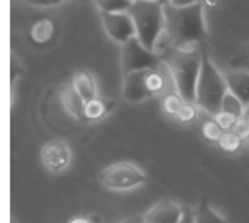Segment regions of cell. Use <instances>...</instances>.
<instances>
[{
  "instance_id": "1",
  "label": "cell",
  "mask_w": 249,
  "mask_h": 223,
  "mask_svg": "<svg viewBox=\"0 0 249 223\" xmlns=\"http://www.w3.org/2000/svg\"><path fill=\"white\" fill-rule=\"evenodd\" d=\"M206 19L202 2L189 7L166 5V34L171 49L189 51L206 36Z\"/></svg>"
},
{
  "instance_id": "2",
  "label": "cell",
  "mask_w": 249,
  "mask_h": 223,
  "mask_svg": "<svg viewBox=\"0 0 249 223\" xmlns=\"http://www.w3.org/2000/svg\"><path fill=\"white\" fill-rule=\"evenodd\" d=\"M202 64V52L196 49L178 51L171 49L164 59V66L169 72L174 89L187 102H196V91Z\"/></svg>"
},
{
  "instance_id": "3",
  "label": "cell",
  "mask_w": 249,
  "mask_h": 223,
  "mask_svg": "<svg viewBox=\"0 0 249 223\" xmlns=\"http://www.w3.org/2000/svg\"><path fill=\"white\" fill-rule=\"evenodd\" d=\"M137 39L145 49L158 54L159 42L166 34V5L154 0H136L131 10Z\"/></svg>"
},
{
  "instance_id": "4",
  "label": "cell",
  "mask_w": 249,
  "mask_h": 223,
  "mask_svg": "<svg viewBox=\"0 0 249 223\" xmlns=\"http://www.w3.org/2000/svg\"><path fill=\"white\" fill-rule=\"evenodd\" d=\"M228 94V84L224 74L216 67V64L209 59L206 52H202L201 74H199L197 91H196V104L201 111L214 118L221 113V106Z\"/></svg>"
},
{
  "instance_id": "5",
  "label": "cell",
  "mask_w": 249,
  "mask_h": 223,
  "mask_svg": "<svg viewBox=\"0 0 249 223\" xmlns=\"http://www.w3.org/2000/svg\"><path fill=\"white\" fill-rule=\"evenodd\" d=\"M99 182L110 191H131L147 183V175L131 161H117L101 171Z\"/></svg>"
},
{
  "instance_id": "6",
  "label": "cell",
  "mask_w": 249,
  "mask_h": 223,
  "mask_svg": "<svg viewBox=\"0 0 249 223\" xmlns=\"http://www.w3.org/2000/svg\"><path fill=\"white\" fill-rule=\"evenodd\" d=\"M159 54L145 49L139 39H132L127 44L121 45V69L124 74L139 71H152L159 69Z\"/></svg>"
},
{
  "instance_id": "7",
  "label": "cell",
  "mask_w": 249,
  "mask_h": 223,
  "mask_svg": "<svg viewBox=\"0 0 249 223\" xmlns=\"http://www.w3.org/2000/svg\"><path fill=\"white\" fill-rule=\"evenodd\" d=\"M40 161H42V166L51 173V175H60L72 163L71 146L62 140L49 141L40 149Z\"/></svg>"
},
{
  "instance_id": "8",
  "label": "cell",
  "mask_w": 249,
  "mask_h": 223,
  "mask_svg": "<svg viewBox=\"0 0 249 223\" xmlns=\"http://www.w3.org/2000/svg\"><path fill=\"white\" fill-rule=\"evenodd\" d=\"M102 17V25H104L106 34L110 37L116 44L124 45L129 41L136 39V25L129 12H121V14H101Z\"/></svg>"
},
{
  "instance_id": "9",
  "label": "cell",
  "mask_w": 249,
  "mask_h": 223,
  "mask_svg": "<svg viewBox=\"0 0 249 223\" xmlns=\"http://www.w3.org/2000/svg\"><path fill=\"white\" fill-rule=\"evenodd\" d=\"M147 74H149V71L124 74V81H122V98H124L125 101L142 102L145 99L152 98L147 87Z\"/></svg>"
},
{
  "instance_id": "10",
  "label": "cell",
  "mask_w": 249,
  "mask_h": 223,
  "mask_svg": "<svg viewBox=\"0 0 249 223\" xmlns=\"http://www.w3.org/2000/svg\"><path fill=\"white\" fill-rule=\"evenodd\" d=\"M184 217V210L179 203L162 200L142 215V223H179Z\"/></svg>"
},
{
  "instance_id": "11",
  "label": "cell",
  "mask_w": 249,
  "mask_h": 223,
  "mask_svg": "<svg viewBox=\"0 0 249 223\" xmlns=\"http://www.w3.org/2000/svg\"><path fill=\"white\" fill-rule=\"evenodd\" d=\"M228 91L236 96L244 107L249 106V71L244 69H231L224 74Z\"/></svg>"
},
{
  "instance_id": "12",
  "label": "cell",
  "mask_w": 249,
  "mask_h": 223,
  "mask_svg": "<svg viewBox=\"0 0 249 223\" xmlns=\"http://www.w3.org/2000/svg\"><path fill=\"white\" fill-rule=\"evenodd\" d=\"M71 84L75 89V92H77V94L86 102L101 98V96H99L97 81H95L94 74L89 71H86V69H77V71L72 74V82Z\"/></svg>"
},
{
  "instance_id": "13",
  "label": "cell",
  "mask_w": 249,
  "mask_h": 223,
  "mask_svg": "<svg viewBox=\"0 0 249 223\" xmlns=\"http://www.w3.org/2000/svg\"><path fill=\"white\" fill-rule=\"evenodd\" d=\"M60 104H62L64 111L72 119H84V111H86V101L75 92L72 84L64 86L60 89Z\"/></svg>"
},
{
  "instance_id": "14",
  "label": "cell",
  "mask_w": 249,
  "mask_h": 223,
  "mask_svg": "<svg viewBox=\"0 0 249 223\" xmlns=\"http://www.w3.org/2000/svg\"><path fill=\"white\" fill-rule=\"evenodd\" d=\"M53 36H55V24L51 19H39L30 25L29 37L36 45H45L49 44Z\"/></svg>"
},
{
  "instance_id": "15",
  "label": "cell",
  "mask_w": 249,
  "mask_h": 223,
  "mask_svg": "<svg viewBox=\"0 0 249 223\" xmlns=\"http://www.w3.org/2000/svg\"><path fill=\"white\" fill-rule=\"evenodd\" d=\"M114 101L110 99H102L97 98L94 101L86 102V111H84V119L87 121H99L104 119L107 114H110V111L114 109Z\"/></svg>"
},
{
  "instance_id": "16",
  "label": "cell",
  "mask_w": 249,
  "mask_h": 223,
  "mask_svg": "<svg viewBox=\"0 0 249 223\" xmlns=\"http://www.w3.org/2000/svg\"><path fill=\"white\" fill-rule=\"evenodd\" d=\"M194 213V223H228L216 210L208 203V200H201L196 206Z\"/></svg>"
},
{
  "instance_id": "17",
  "label": "cell",
  "mask_w": 249,
  "mask_h": 223,
  "mask_svg": "<svg viewBox=\"0 0 249 223\" xmlns=\"http://www.w3.org/2000/svg\"><path fill=\"white\" fill-rule=\"evenodd\" d=\"M101 14H121L129 12L134 0H95Z\"/></svg>"
},
{
  "instance_id": "18",
  "label": "cell",
  "mask_w": 249,
  "mask_h": 223,
  "mask_svg": "<svg viewBox=\"0 0 249 223\" xmlns=\"http://www.w3.org/2000/svg\"><path fill=\"white\" fill-rule=\"evenodd\" d=\"M184 102H186V101H184V99L176 91L167 92V94L162 98V111L169 118L176 119V118H178V114H179V111H181V107L184 106Z\"/></svg>"
},
{
  "instance_id": "19",
  "label": "cell",
  "mask_w": 249,
  "mask_h": 223,
  "mask_svg": "<svg viewBox=\"0 0 249 223\" xmlns=\"http://www.w3.org/2000/svg\"><path fill=\"white\" fill-rule=\"evenodd\" d=\"M243 141H244L243 136H241L237 131H226L223 136H221L217 146L226 153H237L241 148V144H243Z\"/></svg>"
},
{
  "instance_id": "20",
  "label": "cell",
  "mask_w": 249,
  "mask_h": 223,
  "mask_svg": "<svg viewBox=\"0 0 249 223\" xmlns=\"http://www.w3.org/2000/svg\"><path fill=\"white\" fill-rule=\"evenodd\" d=\"M201 133H202V136H204V140L211 141V143H216V144L219 143L221 136L224 134L223 128L217 124V121L214 118H209V119H206V121L202 122Z\"/></svg>"
},
{
  "instance_id": "21",
  "label": "cell",
  "mask_w": 249,
  "mask_h": 223,
  "mask_svg": "<svg viewBox=\"0 0 249 223\" xmlns=\"http://www.w3.org/2000/svg\"><path fill=\"white\" fill-rule=\"evenodd\" d=\"M199 107L196 102H184V106L181 107V111H179L178 118H176V121L182 122V124H191V122H194L196 119L199 118Z\"/></svg>"
},
{
  "instance_id": "22",
  "label": "cell",
  "mask_w": 249,
  "mask_h": 223,
  "mask_svg": "<svg viewBox=\"0 0 249 223\" xmlns=\"http://www.w3.org/2000/svg\"><path fill=\"white\" fill-rule=\"evenodd\" d=\"M221 111L241 118V114H243V111H244V106H243V102L236 98V96H232L231 92L228 91V94H226V98L223 101V106H221Z\"/></svg>"
},
{
  "instance_id": "23",
  "label": "cell",
  "mask_w": 249,
  "mask_h": 223,
  "mask_svg": "<svg viewBox=\"0 0 249 223\" xmlns=\"http://www.w3.org/2000/svg\"><path fill=\"white\" fill-rule=\"evenodd\" d=\"M214 119L217 121V124L223 128V131H236L237 128V122H239V116H234V114H229V113H217Z\"/></svg>"
},
{
  "instance_id": "24",
  "label": "cell",
  "mask_w": 249,
  "mask_h": 223,
  "mask_svg": "<svg viewBox=\"0 0 249 223\" xmlns=\"http://www.w3.org/2000/svg\"><path fill=\"white\" fill-rule=\"evenodd\" d=\"M231 66L232 69H244V71H249V44L243 45V47L236 52V56L232 57Z\"/></svg>"
},
{
  "instance_id": "25",
  "label": "cell",
  "mask_w": 249,
  "mask_h": 223,
  "mask_svg": "<svg viewBox=\"0 0 249 223\" xmlns=\"http://www.w3.org/2000/svg\"><path fill=\"white\" fill-rule=\"evenodd\" d=\"M236 131L243 136V140H249V106L244 107L243 114L239 118V122H237Z\"/></svg>"
},
{
  "instance_id": "26",
  "label": "cell",
  "mask_w": 249,
  "mask_h": 223,
  "mask_svg": "<svg viewBox=\"0 0 249 223\" xmlns=\"http://www.w3.org/2000/svg\"><path fill=\"white\" fill-rule=\"evenodd\" d=\"M22 2L29 3V5L34 7H40V9H51V7H57L60 5L66 0H22Z\"/></svg>"
},
{
  "instance_id": "27",
  "label": "cell",
  "mask_w": 249,
  "mask_h": 223,
  "mask_svg": "<svg viewBox=\"0 0 249 223\" xmlns=\"http://www.w3.org/2000/svg\"><path fill=\"white\" fill-rule=\"evenodd\" d=\"M201 0H169L167 5L171 7H189V5H194V3H199Z\"/></svg>"
},
{
  "instance_id": "28",
  "label": "cell",
  "mask_w": 249,
  "mask_h": 223,
  "mask_svg": "<svg viewBox=\"0 0 249 223\" xmlns=\"http://www.w3.org/2000/svg\"><path fill=\"white\" fill-rule=\"evenodd\" d=\"M179 223H194V213L189 210H184V217Z\"/></svg>"
},
{
  "instance_id": "29",
  "label": "cell",
  "mask_w": 249,
  "mask_h": 223,
  "mask_svg": "<svg viewBox=\"0 0 249 223\" xmlns=\"http://www.w3.org/2000/svg\"><path fill=\"white\" fill-rule=\"evenodd\" d=\"M71 223H92L89 218H84V217H77V218H72Z\"/></svg>"
},
{
  "instance_id": "30",
  "label": "cell",
  "mask_w": 249,
  "mask_h": 223,
  "mask_svg": "<svg viewBox=\"0 0 249 223\" xmlns=\"http://www.w3.org/2000/svg\"><path fill=\"white\" fill-rule=\"evenodd\" d=\"M119 223H137V222L132 220V218H125V220H122V222H119ZM139 223H142V220H141Z\"/></svg>"
},
{
  "instance_id": "31",
  "label": "cell",
  "mask_w": 249,
  "mask_h": 223,
  "mask_svg": "<svg viewBox=\"0 0 249 223\" xmlns=\"http://www.w3.org/2000/svg\"><path fill=\"white\" fill-rule=\"evenodd\" d=\"M134 2H136V0H134ZM154 2H160V3H164V5H167V3H169V0H154Z\"/></svg>"
},
{
  "instance_id": "32",
  "label": "cell",
  "mask_w": 249,
  "mask_h": 223,
  "mask_svg": "<svg viewBox=\"0 0 249 223\" xmlns=\"http://www.w3.org/2000/svg\"><path fill=\"white\" fill-rule=\"evenodd\" d=\"M248 141H249V140H248Z\"/></svg>"
}]
</instances>
